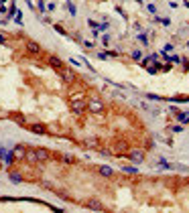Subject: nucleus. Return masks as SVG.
I'll use <instances>...</instances> for the list:
<instances>
[{
    "label": "nucleus",
    "instance_id": "nucleus-25",
    "mask_svg": "<svg viewBox=\"0 0 189 213\" xmlns=\"http://www.w3.org/2000/svg\"><path fill=\"white\" fill-rule=\"evenodd\" d=\"M147 98H149V100H155V102L161 100V98H159V95H155V93H147Z\"/></svg>",
    "mask_w": 189,
    "mask_h": 213
},
{
    "label": "nucleus",
    "instance_id": "nucleus-19",
    "mask_svg": "<svg viewBox=\"0 0 189 213\" xmlns=\"http://www.w3.org/2000/svg\"><path fill=\"white\" fill-rule=\"evenodd\" d=\"M122 171H124V173H130V175L138 173V168H136V167H124V168H122Z\"/></svg>",
    "mask_w": 189,
    "mask_h": 213
},
{
    "label": "nucleus",
    "instance_id": "nucleus-20",
    "mask_svg": "<svg viewBox=\"0 0 189 213\" xmlns=\"http://www.w3.org/2000/svg\"><path fill=\"white\" fill-rule=\"evenodd\" d=\"M169 130H171V132H175V134H179V132H183V126H181V124H177V126H171Z\"/></svg>",
    "mask_w": 189,
    "mask_h": 213
},
{
    "label": "nucleus",
    "instance_id": "nucleus-8",
    "mask_svg": "<svg viewBox=\"0 0 189 213\" xmlns=\"http://www.w3.org/2000/svg\"><path fill=\"white\" fill-rule=\"evenodd\" d=\"M35 152H37V158H39V162H47V160L51 158V152H49L47 148H35Z\"/></svg>",
    "mask_w": 189,
    "mask_h": 213
},
{
    "label": "nucleus",
    "instance_id": "nucleus-29",
    "mask_svg": "<svg viewBox=\"0 0 189 213\" xmlns=\"http://www.w3.org/2000/svg\"><path fill=\"white\" fill-rule=\"evenodd\" d=\"M6 41V37H4V33H0V43H4Z\"/></svg>",
    "mask_w": 189,
    "mask_h": 213
},
{
    "label": "nucleus",
    "instance_id": "nucleus-15",
    "mask_svg": "<svg viewBox=\"0 0 189 213\" xmlns=\"http://www.w3.org/2000/svg\"><path fill=\"white\" fill-rule=\"evenodd\" d=\"M98 173H100L102 177H112V175H114V168H110V167H106V165H102V167L98 168Z\"/></svg>",
    "mask_w": 189,
    "mask_h": 213
},
{
    "label": "nucleus",
    "instance_id": "nucleus-1",
    "mask_svg": "<svg viewBox=\"0 0 189 213\" xmlns=\"http://www.w3.org/2000/svg\"><path fill=\"white\" fill-rule=\"evenodd\" d=\"M69 110H71L75 116H83L86 110H88V98H83L81 93L71 95V100H69Z\"/></svg>",
    "mask_w": 189,
    "mask_h": 213
},
{
    "label": "nucleus",
    "instance_id": "nucleus-18",
    "mask_svg": "<svg viewBox=\"0 0 189 213\" xmlns=\"http://www.w3.org/2000/svg\"><path fill=\"white\" fill-rule=\"evenodd\" d=\"M61 160H63L65 165H71V162H73V156H69V154H63V156H61Z\"/></svg>",
    "mask_w": 189,
    "mask_h": 213
},
{
    "label": "nucleus",
    "instance_id": "nucleus-5",
    "mask_svg": "<svg viewBox=\"0 0 189 213\" xmlns=\"http://www.w3.org/2000/svg\"><path fill=\"white\" fill-rule=\"evenodd\" d=\"M86 148H89V150H98V148H102L100 146V140L96 138V136H88V138H83V142H81Z\"/></svg>",
    "mask_w": 189,
    "mask_h": 213
},
{
    "label": "nucleus",
    "instance_id": "nucleus-6",
    "mask_svg": "<svg viewBox=\"0 0 189 213\" xmlns=\"http://www.w3.org/2000/svg\"><path fill=\"white\" fill-rule=\"evenodd\" d=\"M27 128H29V130H31L33 134H39V136L47 134V126H45V124H41V122H35V124H27Z\"/></svg>",
    "mask_w": 189,
    "mask_h": 213
},
{
    "label": "nucleus",
    "instance_id": "nucleus-3",
    "mask_svg": "<svg viewBox=\"0 0 189 213\" xmlns=\"http://www.w3.org/2000/svg\"><path fill=\"white\" fill-rule=\"evenodd\" d=\"M57 73H59V77L63 79V83H67V85L77 83V73H75L73 69H69V67H63V69L57 71Z\"/></svg>",
    "mask_w": 189,
    "mask_h": 213
},
{
    "label": "nucleus",
    "instance_id": "nucleus-14",
    "mask_svg": "<svg viewBox=\"0 0 189 213\" xmlns=\"http://www.w3.org/2000/svg\"><path fill=\"white\" fill-rule=\"evenodd\" d=\"M114 148H116L114 150L116 154H124V156H126V152H128V144H126V142H118Z\"/></svg>",
    "mask_w": 189,
    "mask_h": 213
},
{
    "label": "nucleus",
    "instance_id": "nucleus-9",
    "mask_svg": "<svg viewBox=\"0 0 189 213\" xmlns=\"http://www.w3.org/2000/svg\"><path fill=\"white\" fill-rule=\"evenodd\" d=\"M25 160H27L29 165H39V158H37V152H35V148H27Z\"/></svg>",
    "mask_w": 189,
    "mask_h": 213
},
{
    "label": "nucleus",
    "instance_id": "nucleus-24",
    "mask_svg": "<svg viewBox=\"0 0 189 213\" xmlns=\"http://www.w3.org/2000/svg\"><path fill=\"white\" fill-rule=\"evenodd\" d=\"M67 8H69V12H71V16H75V6H73V2H67Z\"/></svg>",
    "mask_w": 189,
    "mask_h": 213
},
{
    "label": "nucleus",
    "instance_id": "nucleus-27",
    "mask_svg": "<svg viewBox=\"0 0 189 213\" xmlns=\"http://www.w3.org/2000/svg\"><path fill=\"white\" fill-rule=\"evenodd\" d=\"M132 57H134V59L138 61V59H140V57H142V53H140V51H134V53H132Z\"/></svg>",
    "mask_w": 189,
    "mask_h": 213
},
{
    "label": "nucleus",
    "instance_id": "nucleus-7",
    "mask_svg": "<svg viewBox=\"0 0 189 213\" xmlns=\"http://www.w3.org/2000/svg\"><path fill=\"white\" fill-rule=\"evenodd\" d=\"M47 65L53 67V69H57V71L65 67V65H63V59H59L57 55H49V57H47Z\"/></svg>",
    "mask_w": 189,
    "mask_h": 213
},
{
    "label": "nucleus",
    "instance_id": "nucleus-21",
    "mask_svg": "<svg viewBox=\"0 0 189 213\" xmlns=\"http://www.w3.org/2000/svg\"><path fill=\"white\" fill-rule=\"evenodd\" d=\"M159 167H161V168H171V165L165 158H161V160H159Z\"/></svg>",
    "mask_w": 189,
    "mask_h": 213
},
{
    "label": "nucleus",
    "instance_id": "nucleus-2",
    "mask_svg": "<svg viewBox=\"0 0 189 213\" xmlns=\"http://www.w3.org/2000/svg\"><path fill=\"white\" fill-rule=\"evenodd\" d=\"M88 112L94 114V116H100V114L106 112V106L100 98H88Z\"/></svg>",
    "mask_w": 189,
    "mask_h": 213
},
{
    "label": "nucleus",
    "instance_id": "nucleus-13",
    "mask_svg": "<svg viewBox=\"0 0 189 213\" xmlns=\"http://www.w3.org/2000/svg\"><path fill=\"white\" fill-rule=\"evenodd\" d=\"M8 179H10V183L19 185V183H22V175H20L19 171H10V173H8Z\"/></svg>",
    "mask_w": 189,
    "mask_h": 213
},
{
    "label": "nucleus",
    "instance_id": "nucleus-28",
    "mask_svg": "<svg viewBox=\"0 0 189 213\" xmlns=\"http://www.w3.org/2000/svg\"><path fill=\"white\" fill-rule=\"evenodd\" d=\"M138 39H140L142 43H144V45H147V43H149V39H147V37H144V35H138Z\"/></svg>",
    "mask_w": 189,
    "mask_h": 213
},
{
    "label": "nucleus",
    "instance_id": "nucleus-10",
    "mask_svg": "<svg viewBox=\"0 0 189 213\" xmlns=\"http://www.w3.org/2000/svg\"><path fill=\"white\" fill-rule=\"evenodd\" d=\"M27 51H29L31 55H39L43 49H41V45L37 43V41H29V43H27Z\"/></svg>",
    "mask_w": 189,
    "mask_h": 213
},
{
    "label": "nucleus",
    "instance_id": "nucleus-31",
    "mask_svg": "<svg viewBox=\"0 0 189 213\" xmlns=\"http://www.w3.org/2000/svg\"><path fill=\"white\" fill-rule=\"evenodd\" d=\"M136 2H142V0H136Z\"/></svg>",
    "mask_w": 189,
    "mask_h": 213
},
{
    "label": "nucleus",
    "instance_id": "nucleus-26",
    "mask_svg": "<svg viewBox=\"0 0 189 213\" xmlns=\"http://www.w3.org/2000/svg\"><path fill=\"white\" fill-rule=\"evenodd\" d=\"M55 31H57V33H61V35H65V28L61 27V25H55Z\"/></svg>",
    "mask_w": 189,
    "mask_h": 213
},
{
    "label": "nucleus",
    "instance_id": "nucleus-32",
    "mask_svg": "<svg viewBox=\"0 0 189 213\" xmlns=\"http://www.w3.org/2000/svg\"><path fill=\"white\" fill-rule=\"evenodd\" d=\"M0 165H2V158H0Z\"/></svg>",
    "mask_w": 189,
    "mask_h": 213
},
{
    "label": "nucleus",
    "instance_id": "nucleus-22",
    "mask_svg": "<svg viewBox=\"0 0 189 213\" xmlns=\"http://www.w3.org/2000/svg\"><path fill=\"white\" fill-rule=\"evenodd\" d=\"M155 20H159V22H163L165 27H169V25H171V20H169V18H161V16H157Z\"/></svg>",
    "mask_w": 189,
    "mask_h": 213
},
{
    "label": "nucleus",
    "instance_id": "nucleus-12",
    "mask_svg": "<svg viewBox=\"0 0 189 213\" xmlns=\"http://www.w3.org/2000/svg\"><path fill=\"white\" fill-rule=\"evenodd\" d=\"M12 154H14V158H25V154H27V146H25V144L14 146L12 148Z\"/></svg>",
    "mask_w": 189,
    "mask_h": 213
},
{
    "label": "nucleus",
    "instance_id": "nucleus-17",
    "mask_svg": "<svg viewBox=\"0 0 189 213\" xmlns=\"http://www.w3.org/2000/svg\"><path fill=\"white\" fill-rule=\"evenodd\" d=\"M175 118L181 122V124H187V122H189V114H185V112H175Z\"/></svg>",
    "mask_w": 189,
    "mask_h": 213
},
{
    "label": "nucleus",
    "instance_id": "nucleus-30",
    "mask_svg": "<svg viewBox=\"0 0 189 213\" xmlns=\"http://www.w3.org/2000/svg\"><path fill=\"white\" fill-rule=\"evenodd\" d=\"M4 2H6V0H0V4H4Z\"/></svg>",
    "mask_w": 189,
    "mask_h": 213
},
{
    "label": "nucleus",
    "instance_id": "nucleus-11",
    "mask_svg": "<svg viewBox=\"0 0 189 213\" xmlns=\"http://www.w3.org/2000/svg\"><path fill=\"white\" fill-rule=\"evenodd\" d=\"M86 207H88V209H94V211H104V209H106L98 199H89L88 203H86Z\"/></svg>",
    "mask_w": 189,
    "mask_h": 213
},
{
    "label": "nucleus",
    "instance_id": "nucleus-4",
    "mask_svg": "<svg viewBox=\"0 0 189 213\" xmlns=\"http://www.w3.org/2000/svg\"><path fill=\"white\" fill-rule=\"evenodd\" d=\"M126 156L132 162H144V150L142 148H130L128 152H126Z\"/></svg>",
    "mask_w": 189,
    "mask_h": 213
},
{
    "label": "nucleus",
    "instance_id": "nucleus-23",
    "mask_svg": "<svg viewBox=\"0 0 189 213\" xmlns=\"http://www.w3.org/2000/svg\"><path fill=\"white\" fill-rule=\"evenodd\" d=\"M169 61H173V63H181V57H179V55H171Z\"/></svg>",
    "mask_w": 189,
    "mask_h": 213
},
{
    "label": "nucleus",
    "instance_id": "nucleus-16",
    "mask_svg": "<svg viewBox=\"0 0 189 213\" xmlns=\"http://www.w3.org/2000/svg\"><path fill=\"white\" fill-rule=\"evenodd\" d=\"M12 120L19 124V126H27V118L22 114H12Z\"/></svg>",
    "mask_w": 189,
    "mask_h": 213
}]
</instances>
